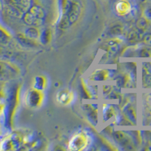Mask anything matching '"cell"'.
<instances>
[{"instance_id":"obj_1","label":"cell","mask_w":151,"mask_h":151,"mask_svg":"<svg viewBox=\"0 0 151 151\" xmlns=\"http://www.w3.org/2000/svg\"><path fill=\"white\" fill-rule=\"evenodd\" d=\"M79 13L80 9L79 5L75 2L67 1L65 6V13L60 23V27L65 29L70 25H72L73 23L78 19Z\"/></svg>"},{"instance_id":"obj_2","label":"cell","mask_w":151,"mask_h":151,"mask_svg":"<svg viewBox=\"0 0 151 151\" xmlns=\"http://www.w3.org/2000/svg\"><path fill=\"white\" fill-rule=\"evenodd\" d=\"M45 13L40 6L35 5L31 7L25 15V22L29 25L40 26L44 21Z\"/></svg>"},{"instance_id":"obj_3","label":"cell","mask_w":151,"mask_h":151,"mask_svg":"<svg viewBox=\"0 0 151 151\" xmlns=\"http://www.w3.org/2000/svg\"><path fill=\"white\" fill-rule=\"evenodd\" d=\"M86 138L83 135L78 134L75 136L70 142V146L73 147V149L79 150L82 149L86 144Z\"/></svg>"},{"instance_id":"obj_4","label":"cell","mask_w":151,"mask_h":151,"mask_svg":"<svg viewBox=\"0 0 151 151\" xmlns=\"http://www.w3.org/2000/svg\"><path fill=\"white\" fill-rule=\"evenodd\" d=\"M41 101V98L38 91H33L29 94L28 96V102L31 106H37Z\"/></svg>"},{"instance_id":"obj_5","label":"cell","mask_w":151,"mask_h":151,"mask_svg":"<svg viewBox=\"0 0 151 151\" xmlns=\"http://www.w3.org/2000/svg\"><path fill=\"white\" fill-rule=\"evenodd\" d=\"M15 3L16 6L21 10H27L30 8L32 0H12Z\"/></svg>"},{"instance_id":"obj_6","label":"cell","mask_w":151,"mask_h":151,"mask_svg":"<svg viewBox=\"0 0 151 151\" xmlns=\"http://www.w3.org/2000/svg\"><path fill=\"white\" fill-rule=\"evenodd\" d=\"M58 98L61 103H67V101H69L70 95H69L68 93L63 91V92L59 93L58 95Z\"/></svg>"},{"instance_id":"obj_7","label":"cell","mask_w":151,"mask_h":151,"mask_svg":"<svg viewBox=\"0 0 151 151\" xmlns=\"http://www.w3.org/2000/svg\"><path fill=\"white\" fill-rule=\"evenodd\" d=\"M28 36L31 38H36L38 36V32L36 31V29H33V28H31V29H29Z\"/></svg>"},{"instance_id":"obj_8","label":"cell","mask_w":151,"mask_h":151,"mask_svg":"<svg viewBox=\"0 0 151 151\" xmlns=\"http://www.w3.org/2000/svg\"><path fill=\"white\" fill-rule=\"evenodd\" d=\"M145 42H146V43H147V44L151 45V36H146V38H145Z\"/></svg>"},{"instance_id":"obj_9","label":"cell","mask_w":151,"mask_h":151,"mask_svg":"<svg viewBox=\"0 0 151 151\" xmlns=\"http://www.w3.org/2000/svg\"><path fill=\"white\" fill-rule=\"evenodd\" d=\"M146 14L148 16V17L151 18V9H148L147 12H146Z\"/></svg>"},{"instance_id":"obj_10","label":"cell","mask_w":151,"mask_h":151,"mask_svg":"<svg viewBox=\"0 0 151 151\" xmlns=\"http://www.w3.org/2000/svg\"></svg>"}]
</instances>
